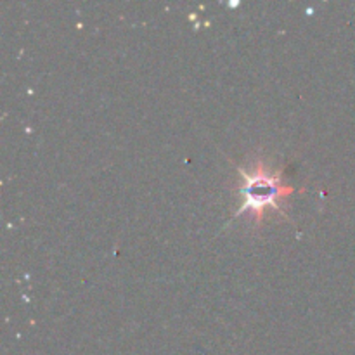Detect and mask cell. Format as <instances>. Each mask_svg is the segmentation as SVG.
Instances as JSON below:
<instances>
[{
  "instance_id": "obj_1",
  "label": "cell",
  "mask_w": 355,
  "mask_h": 355,
  "mask_svg": "<svg viewBox=\"0 0 355 355\" xmlns=\"http://www.w3.org/2000/svg\"><path fill=\"white\" fill-rule=\"evenodd\" d=\"M239 173L243 177L241 196L245 198L243 207L236 211L241 215L243 211H253L257 217L263 214L266 208L281 210V200L291 194L293 187L284 186L279 179V173H272L266 168L263 163H257L253 168L245 170L239 166Z\"/></svg>"
}]
</instances>
